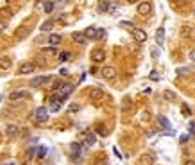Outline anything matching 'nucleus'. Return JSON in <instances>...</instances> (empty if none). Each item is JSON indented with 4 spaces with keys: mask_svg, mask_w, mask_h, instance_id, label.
Segmentation results:
<instances>
[{
    "mask_svg": "<svg viewBox=\"0 0 195 165\" xmlns=\"http://www.w3.org/2000/svg\"><path fill=\"white\" fill-rule=\"evenodd\" d=\"M47 119H48V109H47L45 106L38 108V109L32 113V120H34V122H38V124H43Z\"/></svg>",
    "mask_w": 195,
    "mask_h": 165,
    "instance_id": "1",
    "label": "nucleus"
},
{
    "mask_svg": "<svg viewBox=\"0 0 195 165\" xmlns=\"http://www.w3.org/2000/svg\"><path fill=\"white\" fill-rule=\"evenodd\" d=\"M152 13V4L150 2H140L138 4V15L140 16H149Z\"/></svg>",
    "mask_w": 195,
    "mask_h": 165,
    "instance_id": "2",
    "label": "nucleus"
},
{
    "mask_svg": "<svg viewBox=\"0 0 195 165\" xmlns=\"http://www.w3.org/2000/svg\"><path fill=\"white\" fill-rule=\"evenodd\" d=\"M133 38L138 43H145L147 41V32L143 29H133Z\"/></svg>",
    "mask_w": 195,
    "mask_h": 165,
    "instance_id": "3",
    "label": "nucleus"
},
{
    "mask_svg": "<svg viewBox=\"0 0 195 165\" xmlns=\"http://www.w3.org/2000/svg\"><path fill=\"white\" fill-rule=\"evenodd\" d=\"M5 135L9 136V138H16L20 135V127L18 126H15V124H9L7 127H5Z\"/></svg>",
    "mask_w": 195,
    "mask_h": 165,
    "instance_id": "4",
    "label": "nucleus"
},
{
    "mask_svg": "<svg viewBox=\"0 0 195 165\" xmlns=\"http://www.w3.org/2000/svg\"><path fill=\"white\" fill-rule=\"evenodd\" d=\"M72 92H74V84H72V82H63V86H61V90H59V95L68 97Z\"/></svg>",
    "mask_w": 195,
    "mask_h": 165,
    "instance_id": "5",
    "label": "nucleus"
},
{
    "mask_svg": "<svg viewBox=\"0 0 195 165\" xmlns=\"http://www.w3.org/2000/svg\"><path fill=\"white\" fill-rule=\"evenodd\" d=\"M104 59H106V54H104V50L97 49V50H93V52H91V61H93V63H102Z\"/></svg>",
    "mask_w": 195,
    "mask_h": 165,
    "instance_id": "6",
    "label": "nucleus"
},
{
    "mask_svg": "<svg viewBox=\"0 0 195 165\" xmlns=\"http://www.w3.org/2000/svg\"><path fill=\"white\" fill-rule=\"evenodd\" d=\"M102 76H104L106 79H115V77H117V70H115L113 66H104V68H102Z\"/></svg>",
    "mask_w": 195,
    "mask_h": 165,
    "instance_id": "7",
    "label": "nucleus"
},
{
    "mask_svg": "<svg viewBox=\"0 0 195 165\" xmlns=\"http://www.w3.org/2000/svg\"><path fill=\"white\" fill-rule=\"evenodd\" d=\"M48 79H50L48 76H38V77H32L29 84H31V86H41L43 82H47V81H48Z\"/></svg>",
    "mask_w": 195,
    "mask_h": 165,
    "instance_id": "8",
    "label": "nucleus"
},
{
    "mask_svg": "<svg viewBox=\"0 0 195 165\" xmlns=\"http://www.w3.org/2000/svg\"><path fill=\"white\" fill-rule=\"evenodd\" d=\"M157 122H159V126L163 127V131H168V129L172 127V124H170V120H168V119H167L165 115H159V117H157Z\"/></svg>",
    "mask_w": 195,
    "mask_h": 165,
    "instance_id": "9",
    "label": "nucleus"
},
{
    "mask_svg": "<svg viewBox=\"0 0 195 165\" xmlns=\"http://www.w3.org/2000/svg\"><path fill=\"white\" fill-rule=\"evenodd\" d=\"M138 162H140V165H152V163H154V156L145 153V154H141V156H140V160H138Z\"/></svg>",
    "mask_w": 195,
    "mask_h": 165,
    "instance_id": "10",
    "label": "nucleus"
},
{
    "mask_svg": "<svg viewBox=\"0 0 195 165\" xmlns=\"http://www.w3.org/2000/svg\"><path fill=\"white\" fill-rule=\"evenodd\" d=\"M97 32H98L97 27H86V31H84V36H86L88 40H97Z\"/></svg>",
    "mask_w": 195,
    "mask_h": 165,
    "instance_id": "11",
    "label": "nucleus"
},
{
    "mask_svg": "<svg viewBox=\"0 0 195 165\" xmlns=\"http://www.w3.org/2000/svg\"><path fill=\"white\" fill-rule=\"evenodd\" d=\"M34 68H36V66H34L32 63H23V65L20 66V74H21V76L31 74V72H34Z\"/></svg>",
    "mask_w": 195,
    "mask_h": 165,
    "instance_id": "12",
    "label": "nucleus"
},
{
    "mask_svg": "<svg viewBox=\"0 0 195 165\" xmlns=\"http://www.w3.org/2000/svg\"><path fill=\"white\" fill-rule=\"evenodd\" d=\"M95 142H97V136H95L93 133H86V135H84V145H86V147L95 145Z\"/></svg>",
    "mask_w": 195,
    "mask_h": 165,
    "instance_id": "13",
    "label": "nucleus"
},
{
    "mask_svg": "<svg viewBox=\"0 0 195 165\" xmlns=\"http://www.w3.org/2000/svg\"><path fill=\"white\" fill-rule=\"evenodd\" d=\"M11 65H13V63H11V58H9V56H2V58H0V68H2V70H9Z\"/></svg>",
    "mask_w": 195,
    "mask_h": 165,
    "instance_id": "14",
    "label": "nucleus"
},
{
    "mask_svg": "<svg viewBox=\"0 0 195 165\" xmlns=\"http://www.w3.org/2000/svg\"><path fill=\"white\" fill-rule=\"evenodd\" d=\"M102 95H104V92H102L100 88H93V90H90V99H93V101L102 99Z\"/></svg>",
    "mask_w": 195,
    "mask_h": 165,
    "instance_id": "15",
    "label": "nucleus"
},
{
    "mask_svg": "<svg viewBox=\"0 0 195 165\" xmlns=\"http://www.w3.org/2000/svg\"><path fill=\"white\" fill-rule=\"evenodd\" d=\"M163 40H165V29H163V27H159V29L156 31V43L159 45V47L163 45Z\"/></svg>",
    "mask_w": 195,
    "mask_h": 165,
    "instance_id": "16",
    "label": "nucleus"
},
{
    "mask_svg": "<svg viewBox=\"0 0 195 165\" xmlns=\"http://www.w3.org/2000/svg\"><path fill=\"white\" fill-rule=\"evenodd\" d=\"M72 40L77 41V43H86L88 38L84 36V32H74V34H72Z\"/></svg>",
    "mask_w": 195,
    "mask_h": 165,
    "instance_id": "17",
    "label": "nucleus"
},
{
    "mask_svg": "<svg viewBox=\"0 0 195 165\" xmlns=\"http://www.w3.org/2000/svg\"><path fill=\"white\" fill-rule=\"evenodd\" d=\"M20 97H29V93L20 90V92H13V93L9 95V99H11V101H16V99H20Z\"/></svg>",
    "mask_w": 195,
    "mask_h": 165,
    "instance_id": "18",
    "label": "nucleus"
},
{
    "mask_svg": "<svg viewBox=\"0 0 195 165\" xmlns=\"http://www.w3.org/2000/svg\"><path fill=\"white\" fill-rule=\"evenodd\" d=\"M54 7H56V2H43V11H45V13L50 15V13L54 11Z\"/></svg>",
    "mask_w": 195,
    "mask_h": 165,
    "instance_id": "19",
    "label": "nucleus"
},
{
    "mask_svg": "<svg viewBox=\"0 0 195 165\" xmlns=\"http://www.w3.org/2000/svg\"><path fill=\"white\" fill-rule=\"evenodd\" d=\"M27 34H29V29H27V27H20L18 31L15 32V36H16L18 40H21V38H25Z\"/></svg>",
    "mask_w": 195,
    "mask_h": 165,
    "instance_id": "20",
    "label": "nucleus"
},
{
    "mask_svg": "<svg viewBox=\"0 0 195 165\" xmlns=\"http://www.w3.org/2000/svg\"><path fill=\"white\" fill-rule=\"evenodd\" d=\"M48 43H50L52 47L59 45V43H61V36H59V34H50V36H48Z\"/></svg>",
    "mask_w": 195,
    "mask_h": 165,
    "instance_id": "21",
    "label": "nucleus"
},
{
    "mask_svg": "<svg viewBox=\"0 0 195 165\" xmlns=\"http://www.w3.org/2000/svg\"><path fill=\"white\" fill-rule=\"evenodd\" d=\"M163 97H165L167 101H176V99H177L176 93H174L172 90H165V92H163Z\"/></svg>",
    "mask_w": 195,
    "mask_h": 165,
    "instance_id": "22",
    "label": "nucleus"
},
{
    "mask_svg": "<svg viewBox=\"0 0 195 165\" xmlns=\"http://www.w3.org/2000/svg\"><path fill=\"white\" fill-rule=\"evenodd\" d=\"M52 27H54V23H52V22H45V23H41V27H39V29H41L43 32H45V31L48 32V31H52Z\"/></svg>",
    "mask_w": 195,
    "mask_h": 165,
    "instance_id": "23",
    "label": "nucleus"
},
{
    "mask_svg": "<svg viewBox=\"0 0 195 165\" xmlns=\"http://www.w3.org/2000/svg\"><path fill=\"white\" fill-rule=\"evenodd\" d=\"M98 11H100V13L109 11V2H100V4H98Z\"/></svg>",
    "mask_w": 195,
    "mask_h": 165,
    "instance_id": "24",
    "label": "nucleus"
},
{
    "mask_svg": "<svg viewBox=\"0 0 195 165\" xmlns=\"http://www.w3.org/2000/svg\"><path fill=\"white\" fill-rule=\"evenodd\" d=\"M58 59L61 63H63V61H68V59H70V52H61V54L58 56Z\"/></svg>",
    "mask_w": 195,
    "mask_h": 165,
    "instance_id": "25",
    "label": "nucleus"
},
{
    "mask_svg": "<svg viewBox=\"0 0 195 165\" xmlns=\"http://www.w3.org/2000/svg\"><path fill=\"white\" fill-rule=\"evenodd\" d=\"M47 153H48V149L41 145V147L38 149V158H45V156H47Z\"/></svg>",
    "mask_w": 195,
    "mask_h": 165,
    "instance_id": "26",
    "label": "nucleus"
},
{
    "mask_svg": "<svg viewBox=\"0 0 195 165\" xmlns=\"http://www.w3.org/2000/svg\"><path fill=\"white\" fill-rule=\"evenodd\" d=\"M43 54H47V56H56V49H54V47H47V49H43Z\"/></svg>",
    "mask_w": 195,
    "mask_h": 165,
    "instance_id": "27",
    "label": "nucleus"
},
{
    "mask_svg": "<svg viewBox=\"0 0 195 165\" xmlns=\"http://www.w3.org/2000/svg\"><path fill=\"white\" fill-rule=\"evenodd\" d=\"M59 108H61V104H59V103L50 101V111H59Z\"/></svg>",
    "mask_w": 195,
    "mask_h": 165,
    "instance_id": "28",
    "label": "nucleus"
},
{
    "mask_svg": "<svg viewBox=\"0 0 195 165\" xmlns=\"http://www.w3.org/2000/svg\"><path fill=\"white\" fill-rule=\"evenodd\" d=\"M120 27H124V29H134V25L131 22H120Z\"/></svg>",
    "mask_w": 195,
    "mask_h": 165,
    "instance_id": "29",
    "label": "nucleus"
},
{
    "mask_svg": "<svg viewBox=\"0 0 195 165\" xmlns=\"http://www.w3.org/2000/svg\"><path fill=\"white\" fill-rule=\"evenodd\" d=\"M181 109H183V115H184V117H190V115H192V113H190V108H188L186 104H183V108H181Z\"/></svg>",
    "mask_w": 195,
    "mask_h": 165,
    "instance_id": "30",
    "label": "nucleus"
},
{
    "mask_svg": "<svg viewBox=\"0 0 195 165\" xmlns=\"http://www.w3.org/2000/svg\"><path fill=\"white\" fill-rule=\"evenodd\" d=\"M188 131H190V135H192V136H195V122H193V120H192L190 126H188Z\"/></svg>",
    "mask_w": 195,
    "mask_h": 165,
    "instance_id": "31",
    "label": "nucleus"
},
{
    "mask_svg": "<svg viewBox=\"0 0 195 165\" xmlns=\"http://www.w3.org/2000/svg\"><path fill=\"white\" fill-rule=\"evenodd\" d=\"M161 135H163V136H174L176 131H174V129H168V131H161Z\"/></svg>",
    "mask_w": 195,
    "mask_h": 165,
    "instance_id": "32",
    "label": "nucleus"
},
{
    "mask_svg": "<svg viewBox=\"0 0 195 165\" xmlns=\"http://www.w3.org/2000/svg\"><path fill=\"white\" fill-rule=\"evenodd\" d=\"M61 86H63V82H61V81H54V84H52V90H61Z\"/></svg>",
    "mask_w": 195,
    "mask_h": 165,
    "instance_id": "33",
    "label": "nucleus"
},
{
    "mask_svg": "<svg viewBox=\"0 0 195 165\" xmlns=\"http://www.w3.org/2000/svg\"><path fill=\"white\" fill-rule=\"evenodd\" d=\"M188 138H190L188 135H181V136H179V142H181V144H186V142H188Z\"/></svg>",
    "mask_w": 195,
    "mask_h": 165,
    "instance_id": "34",
    "label": "nucleus"
},
{
    "mask_svg": "<svg viewBox=\"0 0 195 165\" xmlns=\"http://www.w3.org/2000/svg\"><path fill=\"white\" fill-rule=\"evenodd\" d=\"M104 36H106V31H104V29H98V32H97V40L104 38Z\"/></svg>",
    "mask_w": 195,
    "mask_h": 165,
    "instance_id": "35",
    "label": "nucleus"
},
{
    "mask_svg": "<svg viewBox=\"0 0 195 165\" xmlns=\"http://www.w3.org/2000/svg\"><path fill=\"white\" fill-rule=\"evenodd\" d=\"M152 58H154V59L159 58V50H157V49H152Z\"/></svg>",
    "mask_w": 195,
    "mask_h": 165,
    "instance_id": "36",
    "label": "nucleus"
},
{
    "mask_svg": "<svg viewBox=\"0 0 195 165\" xmlns=\"http://www.w3.org/2000/svg\"><path fill=\"white\" fill-rule=\"evenodd\" d=\"M97 133H98V135H104V136L107 135V131H106V129H102V127H97Z\"/></svg>",
    "mask_w": 195,
    "mask_h": 165,
    "instance_id": "37",
    "label": "nucleus"
},
{
    "mask_svg": "<svg viewBox=\"0 0 195 165\" xmlns=\"http://www.w3.org/2000/svg\"><path fill=\"white\" fill-rule=\"evenodd\" d=\"M70 111H72V113H74V111H79V104H72V106H70Z\"/></svg>",
    "mask_w": 195,
    "mask_h": 165,
    "instance_id": "38",
    "label": "nucleus"
},
{
    "mask_svg": "<svg viewBox=\"0 0 195 165\" xmlns=\"http://www.w3.org/2000/svg\"><path fill=\"white\" fill-rule=\"evenodd\" d=\"M150 79H154V81H157V79H159V76H157V72H150Z\"/></svg>",
    "mask_w": 195,
    "mask_h": 165,
    "instance_id": "39",
    "label": "nucleus"
},
{
    "mask_svg": "<svg viewBox=\"0 0 195 165\" xmlns=\"http://www.w3.org/2000/svg\"><path fill=\"white\" fill-rule=\"evenodd\" d=\"M113 153H115V156H117V158H122V154H120V151H118L117 147H113Z\"/></svg>",
    "mask_w": 195,
    "mask_h": 165,
    "instance_id": "40",
    "label": "nucleus"
},
{
    "mask_svg": "<svg viewBox=\"0 0 195 165\" xmlns=\"http://www.w3.org/2000/svg\"><path fill=\"white\" fill-rule=\"evenodd\" d=\"M181 32H183V34H184V36H186V34H190V32H192V31H190V29H188V27H183V31H181Z\"/></svg>",
    "mask_w": 195,
    "mask_h": 165,
    "instance_id": "41",
    "label": "nucleus"
},
{
    "mask_svg": "<svg viewBox=\"0 0 195 165\" xmlns=\"http://www.w3.org/2000/svg\"><path fill=\"white\" fill-rule=\"evenodd\" d=\"M34 153H36V149H29V151H27V154H29L27 158H32V154H34Z\"/></svg>",
    "mask_w": 195,
    "mask_h": 165,
    "instance_id": "42",
    "label": "nucleus"
},
{
    "mask_svg": "<svg viewBox=\"0 0 195 165\" xmlns=\"http://www.w3.org/2000/svg\"><path fill=\"white\" fill-rule=\"evenodd\" d=\"M59 72H61V76H68V70H66V68H61Z\"/></svg>",
    "mask_w": 195,
    "mask_h": 165,
    "instance_id": "43",
    "label": "nucleus"
},
{
    "mask_svg": "<svg viewBox=\"0 0 195 165\" xmlns=\"http://www.w3.org/2000/svg\"><path fill=\"white\" fill-rule=\"evenodd\" d=\"M190 59L195 63V50H192V52H190Z\"/></svg>",
    "mask_w": 195,
    "mask_h": 165,
    "instance_id": "44",
    "label": "nucleus"
},
{
    "mask_svg": "<svg viewBox=\"0 0 195 165\" xmlns=\"http://www.w3.org/2000/svg\"><path fill=\"white\" fill-rule=\"evenodd\" d=\"M4 29H5V23H2V22H0V31H4Z\"/></svg>",
    "mask_w": 195,
    "mask_h": 165,
    "instance_id": "45",
    "label": "nucleus"
},
{
    "mask_svg": "<svg viewBox=\"0 0 195 165\" xmlns=\"http://www.w3.org/2000/svg\"><path fill=\"white\" fill-rule=\"evenodd\" d=\"M184 165H195V162H192V160H188V162H186Z\"/></svg>",
    "mask_w": 195,
    "mask_h": 165,
    "instance_id": "46",
    "label": "nucleus"
},
{
    "mask_svg": "<svg viewBox=\"0 0 195 165\" xmlns=\"http://www.w3.org/2000/svg\"><path fill=\"white\" fill-rule=\"evenodd\" d=\"M9 165H11V163H9Z\"/></svg>",
    "mask_w": 195,
    "mask_h": 165,
    "instance_id": "47",
    "label": "nucleus"
}]
</instances>
